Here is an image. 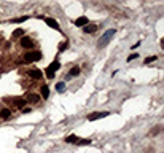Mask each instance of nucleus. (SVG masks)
Masks as SVG:
<instances>
[{"instance_id":"7","label":"nucleus","mask_w":164,"mask_h":153,"mask_svg":"<svg viewBox=\"0 0 164 153\" xmlns=\"http://www.w3.org/2000/svg\"><path fill=\"white\" fill-rule=\"evenodd\" d=\"M88 24V18L86 16H80L78 19H75V26H78V27H85Z\"/></svg>"},{"instance_id":"8","label":"nucleus","mask_w":164,"mask_h":153,"mask_svg":"<svg viewBox=\"0 0 164 153\" xmlns=\"http://www.w3.org/2000/svg\"><path fill=\"white\" fill-rule=\"evenodd\" d=\"M29 77L35 78V80H40V78H42V72H40V70H30V72H29Z\"/></svg>"},{"instance_id":"14","label":"nucleus","mask_w":164,"mask_h":153,"mask_svg":"<svg viewBox=\"0 0 164 153\" xmlns=\"http://www.w3.org/2000/svg\"><path fill=\"white\" fill-rule=\"evenodd\" d=\"M26 97H27V101H30V102H37L38 101V96H35V94H32V93H29Z\"/></svg>"},{"instance_id":"12","label":"nucleus","mask_w":164,"mask_h":153,"mask_svg":"<svg viewBox=\"0 0 164 153\" xmlns=\"http://www.w3.org/2000/svg\"><path fill=\"white\" fill-rule=\"evenodd\" d=\"M0 116H2L3 120H6V118H10V116H11V112L8 110V108H3V110L0 112Z\"/></svg>"},{"instance_id":"4","label":"nucleus","mask_w":164,"mask_h":153,"mask_svg":"<svg viewBox=\"0 0 164 153\" xmlns=\"http://www.w3.org/2000/svg\"><path fill=\"white\" fill-rule=\"evenodd\" d=\"M108 115H110V112H94L88 116V120L94 121V120H99V118H105V116H108Z\"/></svg>"},{"instance_id":"5","label":"nucleus","mask_w":164,"mask_h":153,"mask_svg":"<svg viewBox=\"0 0 164 153\" xmlns=\"http://www.w3.org/2000/svg\"><path fill=\"white\" fill-rule=\"evenodd\" d=\"M21 46H22V48H32V46H34V42L30 40L29 37H22L21 38Z\"/></svg>"},{"instance_id":"1","label":"nucleus","mask_w":164,"mask_h":153,"mask_svg":"<svg viewBox=\"0 0 164 153\" xmlns=\"http://www.w3.org/2000/svg\"><path fill=\"white\" fill-rule=\"evenodd\" d=\"M115 32H116L115 29H108V30H105L104 35L100 37V40L97 42V48H104V46H107V43L112 40V37L115 35Z\"/></svg>"},{"instance_id":"22","label":"nucleus","mask_w":164,"mask_h":153,"mask_svg":"<svg viewBox=\"0 0 164 153\" xmlns=\"http://www.w3.org/2000/svg\"><path fill=\"white\" fill-rule=\"evenodd\" d=\"M24 105H26V101H22V99H21V101L18 102V107H19V108H22Z\"/></svg>"},{"instance_id":"15","label":"nucleus","mask_w":164,"mask_h":153,"mask_svg":"<svg viewBox=\"0 0 164 153\" xmlns=\"http://www.w3.org/2000/svg\"><path fill=\"white\" fill-rule=\"evenodd\" d=\"M22 35H24V30H22V29L13 30V37H22Z\"/></svg>"},{"instance_id":"19","label":"nucleus","mask_w":164,"mask_h":153,"mask_svg":"<svg viewBox=\"0 0 164 153\" xmlns=\"http://www.w3.org/2000/svg\"><path fill=\"white\" fill-rule=\"evenodd\" d=\"M156 59H158V57H156V56H151V57H147V59H145V64H150V62H153V61H156Z\"/></svg>"},{"instance_id":"13","label":"nucleus","mask_w":164,"mask_h":153,"mask_svg":"<svg viewBox=\"0 0 164 153\" xmlns=\"http://www.w3.org/2000/svg\"><path fill=\"white\" fill-rule=\"evenodd\" d=\"M42 96H43L45 97V99H48V97H49V88H48V86H42Z\"/></svg>"},{"instance_id":"16","label":"nucleus","mask_w":164,"mask_h":153,"mask_svg":"<svg viewBox=\"0 0 164 153\" xmlns=\"http://www.w3.org/2000/svg\"><path fill=\"white\" fill-rule=\"evenodd\" d=\"M64 88H65V83H62V81H61V83H57V85H56L57 93H62V91H64Z\"/></svg>"},{"instance_id":"10","label":"nucleus","mask_w":164,"mask_h":153,"mask_svg":"<svg viewBox=\"0 0 164 153\" xmlns=\"http://www.w3.org/2000/svg\"><path fill=\"white\" fill-rule=\"evenodd\" d=\"M65 142H67V144H78V137L77 136H67V137H65Z\"/></svg>"},{"instance_id":"3","label":"nucleus","mask_w":164,"mask_h":153,"mask_svg":"<svg viewBox=\"0 0 164 153\" xmlns=\"http://www.w3.org/2000/svg\"><path fill=\"white\" fill-rule=\"evenodd\" d=\"M24 59L26 62H34V61H40L42 59V53H26V56H24Z\"/></svg>"},{"instance_id":"6","label":"nucleus","mask_w":164,"mask_h":153,"mask_svg":"<svg viewBox=\"0 0 164 153\" xmlns=\"http://www.w3.org/2000/svg\"><path fill=\"white\" fill-rule=\"evenodd\" d=\"M45 19V22L46 24H48L49 27H53V29H56V30H59V24H57L56 21H54L53 18H43Z\"/></svg>"},{"instance_id":"20","label":"nucleus","mask_w":164,"mask_h":153,"mask_svg":"<svg viewBox=\"0 0 164 153\" xmlns=\"http://www.w3.org/2000/svg\"><path fill=\"white\" fill-rule=\"evenodd\" d=\"M27 19V16H22V18H16V19H13V22H24Z\"/></svg>"},{"instance_id":"18","label":"nucleus","mask_w":164,"mask_h":153,"mask_svg":"<svg viewBox=\"0 0 164 153\" xmlns=\"http://www.w3.org/2000/svg\"><path fill=\"white\" fill-rule=\"evenodd\" d=\"M137 57H139L137 53H132V54H129V56H127V61H134V59H137Z\"/></svg>"},{"instance_id":"23","label":"nucleus","mask_w":164,"mask_h":153,"mask_svg":"<svg viewBox=\"0 0 164 153\" xmlns=\"http://www.w3.org/2000/svg\"><path fill=\"white\" fill-rule=\"evenodd\" d=\"M67 46H69V45H67V43H62V45L59 46V51H64L65 48H67Z\"/></svg>"},{"instance_id":"2","label":"nucleus","mask_w":164,"mask_h":153,"mask_svg":"<svg viewBox=\"0 0 164 153\" xmlns=\"http://www.w3.org/2000/svg\"><path fill=\"white\" fill-rule=\"evenodd\" d=\"M59 69V62L57 61H53L51 64H49V67L46 69V78H53L54 77V72Z\"/></svg>"},{"instance_id":"21","label":"nucleus","mask_w":164,"mask_h":153,"mask_svg":"<svg viewBox=\"0 0 164 153\" xmlns=\"http://www.w3.org/2000/svg\"><path fill=\"white\" fill-rule=\"evenodd\" d=\"M161 129H163L161 126H156V128L153 129V131H151V136H155V134H158V132H159V131H161Z\"/></svg>"},{"instance_id":"11","label":"nucleus","mask_w":164,"mask_h":153,"mask_svg":"<svg viewBox=\"0 0 164 153\" xmlns=\"http://www.w3.org/2000/svg\"><path fill=\"white\" fill-rule=\"evenodd\" d=\"M78 73H80V67H73V69H70L67 80H69V78H72V77H75V75H78Z\"/></svg>"},{"instance_id":"9","label":"nucleus","mask_w":164,"mask_h":153,"mask_svg":"<svg viewBox=\"0 0 164 153\" xmlns=\"http://www.w3.org/2000/svg\"><path fill=\"white\" fill-rule=\"evenodd\" d=\"M97 27L99 26H96V24H91V26H85V32L86 34H92L94 30H97Z\"/></svg>"},{"instance_id":"24","label":"nucleus","mask_w":164,"mask_h":153,"mask_svg":"<svg viewBox=\"0 0 164 153\" xmlns=\"http://www.w3.org/2000/svg\"><path fill=\"white\" fill-rule=\"evenodd\" d=\"M161 48H164V37L161 38Z\"/></svg>"},{"instance_id":"17","label":"nucleus","mask_w":164,"mask_h":153,"mask_svg":"<svg viewBox=\"0 0 164 153\" xmlns=\"http://www.w3.org/2000/svg\"><path fill=\"white\" fill-rule=\"evenodd\" d=\"M91 140L89 139H78V145H89Z\"/></svg>"}]
</instances>
